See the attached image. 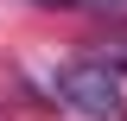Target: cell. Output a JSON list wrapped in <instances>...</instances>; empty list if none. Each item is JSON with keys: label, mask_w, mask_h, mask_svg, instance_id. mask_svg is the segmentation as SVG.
<instances>
[{"label": "cell", "mask_w": 127, "mask_h": 121, "mask_svg": "<svg viewBox=\"0 0 127 121\" xmlns=\"http://www.w3.org/2000/svg\"><path fill=\"white\" fill-rule=\"evenodd\" d=\"M76 13L108 19V26H127V0H76Z\"/></svg>", "instance_id": "cell-2"}, {"label": "cell", "mask_w": 127, "mask_h": 121, "mask_svg": "<svg viewBox=\"0 0 127 121\" xmlns=\"http://www.w3.org/2000/svg\"><path fill=\"white\" fill-rule=\"evenodd\" d=\"M51 96H57L70 115H83V121H127L121 70H114V64H102V58L57 64V70H51Z\"/></svg>", "instance_id": "cell-1"}, {"label": "cell", "mask_w": 127, "mask_h": 121, "mask_svg": "<svg viewBox=\"0 0 127 121\" xmlns=\"http://www.w3.org/2000/svg\"><path fill=\"white\" fill-rule=\"evenodd\" d=\"M89 58H102V64H114V70L127 76V38H102V45H95Z\"/></svg>", "instance_id": "cell-3"}]
</instances>
